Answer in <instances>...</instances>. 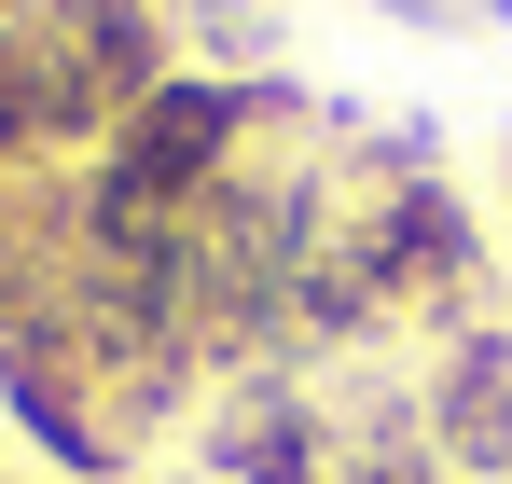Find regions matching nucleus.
<instances>
[{
  "label": "nucleus",
  "mask_w": 512,
  "mask_h": 484,
  "mask_svg": "<svg viewBox=\"0 0 512 484\" xmlns=\"http://www.w3.org/2000/svg\"><path fill=\"white\" fill-rule=\"evenodd\" d=\"M416 429H429V457H443V471H471V484L512 471V332H457V346H443Z\"/></svg>",
  "instance_id": "obj_1"
}]
</instances>
